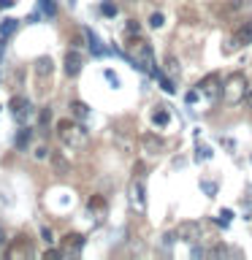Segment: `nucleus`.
Instances as JSON below:
<instances>
[{
	"label": "nucleus",
	"mask_w": 252,
	"mask_h": 260,
	"mask_svg": "<svg viewBox=\"0 0 252 260\" xmlns=\"http://www.w3.org/2000/svg\"><path fill=\"white\" fill-rule=\"evenodd\" d=\"M128 57H130V62H133V68L138 71H144V73H149V76L158 79V62H154V54H152V46L146 44V41L141 38H136V41H130L128 44Z\"/></svg>",
	"instance_id": "1"
},
{
	"label": "nucleus",
	"mask_w": 252,
	"mask_h": 260,
	"mask_svg": "<svg viewBox=\"0 0 252 260\" xmlns=\"http://www.w3.org/2000/svg\"><path fill=\"white\" fill-rule=\"evenodd\" d=\"M57 136H60V141L65 146H71V149H79V146L87 144V130L76 125V122L71 119H62L60 125H57Z\"/></svg>",
	"instance_id": "2"
},
{
	"label": "nucleus",
	"mask_w": 252,
	"mask_h": 260,
	"mask_svg": "<svg viewBox=\"0 0 252 260\" xmlns=\"http://www.w3.org/2000/svg\"><path fill=\"white\" fill-rule=\"evenodd\" d=\"M223 98H225V103H241L247 98V79H244L241 71L228 76L225 87H223Z\"/></svg>",
	"instance_id": "3"
},
{
	"label": "nucleus",
	"mask_w": 252,
	"mask_h": 260,
	"mask_svg": "<svg viewBox=\"0 0 252 260\" xmlns=\"http://www.w3.org/2000/svg\"><path fill=\"white\" fill-rule=\"evenodd\" d=\"M133 179H130V201H133V206L136 209H144L146 206V190H144V166H141V162H138V166H136V171H133Z\"/></svg>",
	"instance_id": "4"
},
{
	"label": "nucleus",
	"mask_w": 252,
	"mask_h": 260,
	"mask_svg": "<svg viewBox=\"0 0 252 260\" xmlns=\"http://www.w3.org/2000/svg\"><path fill=\"white\" fill-rule=\"evenodd\" d=\"M11 114H14V119L19 122V125H24L33 114V103L27 101V98H22V95H16V98H11Z\"/></svg>",
	"instance_id": "5"
},
{
	"label": "nucleus",
	"mask_w": 252,
	"mask_h": 260,
	"mask_svg": "<svg viewBox=\"0 0 252 260\" xmlns=\"http://www.w3.org/2000/svg\"><path fill=\"white\" fill-rule=\"evenodd\" d=\"M198 92L206 95V98H211V101H214V98L223 92V89H219V76H217V73H209V76L201 81V84H198Z\"/></svg>",
	"instance_id": "6"
},
{
	"label": "nucleus",
	"mask_w": 252,
	"mask_h": 260,
	"mask_svg": "<svg viewBox=\"0 0 252 260\" xmlns=\"http://www.w3.org/2000/svg\"><path fill=\"white\" fill-rule=\"evenodd\" d=\"M176 236L182 241H187V244H195V241L201 239V225L198 222H182V225L176 228Z\"/></svg>",
	"instance_id": "7"
},
{
	"label": "nucleus",
	"mask_w": 252,
	"mask_h": 260,
	"mask_svg": "<svg viewBox=\"0 0 252 260\" xmlns=\"http://www.w3.org/2000/svg\"><path fill=\"white\" fill-rule=\"evenodd\" d=\"M252 44V22H247L244 27H239V32L231 38V46H228V52H233V49H241V46H247Z\"/></svg>",
	"instance_id": "8"
},
{
	"label": "nucleus",
	"mask_w": 252,
	"mask_h": 260,
	"mask_svg": "<svg viewBox=\"0 0 252 260\" xmlns=\"http://www.w3.org/2000/svg\"><path fill=\"white\" fill-rule=\"evenodd\" d=\"M65 73H68V76H79L81 73V54L76 49H71V52L65 54Z\"/></svg>",
	"instance_id": "9"
},
{
	"label": "nucleus",
	"mask_w": 252,
	"mask_h": 260,
	"mask_svg": "<svg viewBox=\"0 0 252 260\" xmlns=\"http://www.w3.org/2000/svg\"><path fill=\"white\" fill-rule=\"evenodd\" d=\"M16 30H19V19H3L0 22V44H6Z\"/></svg>",
	"instance_id": "10"
},
{
	"label": "nucleus",
	"mask_w": 252,
	"mask_h": 260,
	"mask_svg": "<svg viewBox=\"0 0 252 260\" xmlns=\"http://www.w3.org/2000/svg\"><path fill=\"white\" fill-rule=\"evenodd\" d=\"M152 122H154L158 127H166V125H168V122H171V114H168L166 106H158V109L152 111Z\"/></svg>",
	"instance_id": "11"
},
{
	"label": "nucleus",
	"mask_w": 252,
	"mask_h": 260,
	"mask_svg": "<svg viewBox=\"0 0 252 260\" xmlns=\"http://www.w3.org/2000/svg\"><path fill=\"white\" fill-rule=\"evenodd\" d=\"M84 36L89 38V49H92V54H95V57H101V54H106V49L101 46V41H98V36H95L92 30H84Z\"/></svg>",
	"instance_id": "12"
},
{
	"label": "nucleus",
	"mask_w": 252,
	"mask_h": 260,
	"mask_svg": "<svg viewBox=\"0 0 252 260\" xmlns=\"http://www.w3.org/2000/svg\"><path fill=\"white\" fill-rule=\"evenodd\" d=\"M30 136H33V130H30V127H22L19 133H16V138H14V144L19 146V149H24V146L30 144Z\"/></svg>",
	"instance_id": "13"
},
{
	"label": "nucleus",
	"mask_w": 252,
	"mask_h": 260,
	"mask_svg": "<svg viewBox=\"0 0 252 260\" xmlns=\"http://www.w3.org/2000/svg\"><path fill=\"white\" fill-rule=\"evenodd\" d=\"M71 109H73V117H76V119H87V117H89V109H87V103H81V101L71 103Z\"/></svg>",
	"instance_id": "14"
},
{
	"label": "nucleus",
	"mask_w": 252,
	"mask_h": 260,
	"mask_svg": "<svg viewBox=\"0 0 252 260\" xmlns=\"http://www.w3.org/2000/svg\"><path fill=\"white\" fill-rule=\"evenodd\" d=\"M144 146L149 149V154H158V149H163V141L154 136H144Z\"/></svg>",
	"instance_id": "15"
},
{
	"label": "nucleus",
	"mask_w": 252,
	"mask_h": 260,
	"mask_svg": "<svg viewBox=\"0 0 252 260\" xmlns=\"http://www.w3.org/2000/svg\"><path fill=\"white\" fill-rule=\"evenodd\" d=\"M36 73H41V76H49V73H52V60H49V57H41V60L36 62Z\"/></svg>",
	"instance_id": "16"
},
{
	"label": "nucleus",
	"mask_w": 252,
	"mask_h": 260,
	"mask_svg": "<svg viewBox=\"0 0 252 260\" xmlns=\"http://www.w3.org/2000/svg\"><path fill=\"white\" fill-rule=\"evenodd\" d=\"M158 81H160V87H163V89H166V92H168V95H174V92H176V87H174V81H171V79H168V76H166V73H163V71L158 73Z\"/></svg>",
	"instance_id": "17"
},
{
	"label": "nucleus",
	"mask_w": 252,
	"mask_h": 260,
	"mask_svg": "<svg viewBox=\"0 0 252 260\" xmlns=\"http://www.w3.org/2000/svg\"><path fill=\"white\" fill-rule=\"evenodd\" d=\"M38 8L44 16H54V0H38Z\"/></svg>",
	"instance_id": "18"
},
{
	"label": "nucleus",
	"mask_w": 252,
	"mask_h": 260,
	"mask_svg": "<svg viewBox=\"0 0 252 260\" xmlns=\"http://www.w3.org/2000/svg\"><path fill=\"white\" fill-rule=\"evenodd\" d=\"M101 14L103 16H117V6H114L111 0H103V3H101Z\"/></svg>",
	"instance_id": "19"
},
{
	"label": "nucleus",
	"mask_w": 252,
	"mask_h": 260,
	"mask_svg": "<svg viewBox=\"0 0 252 260\" xmlns=\"http://www.w3.org/2000/svg\"><path fill=\"white\" fill-rule=\"evenodd\" d=\"M163 24H166V16L154 11V14L149 16V27H154V30H158V27H163Z\"/></svg>",
	"instance_id": "20"
},
{
	"label": "nucleus",
	"mask_w": 252,
	"mask_h": 260,
	"mask_svg": "<svg viewBox=\"0 0 252 260\" xmlns=\"http://www.w3.org/2000/svg\"><path fill=\"white\" fill-rule=\"evenodd\" d=\"M231 211H228V209H223V211H219V214H217V225H223V228H228V225H231Z\"/></svg>",
	"instance_id": "21"
},
{
	"label": "nucleus",
	"mask_w": 252,
	"mask_h": 260,
	"mask_svg": "<svg viewBox=\"0 0 252 260\" xmlns=\"http://www.w3.org/2000/svg\"><path fill=\"white\" fill-rule=\"evenodd\" d=\"M225 255H228V249L223 247V244H217V247L209 249V257H225Z\"/></svg>",
	"instance_id": "22"
},
{
	"label": "nucleus",
	"mask_w": 252,
	"mask_h": 260,
	"mask_svg": "<svg viewBox=\"0 0 252 260\" xmlns=\"http://www.w3.org/2000/svg\"><path fill=\"white\" fill-rule=\"evenodd\" d=\"M195 157H198V160H209L211 149H209V146H198V154H195Z\"/></svg>",
	"instance_id": "23"
},
{
	"label": "nucleus",
	"mask_w": 252,
	"mask_h": 260,
	"mask_svg": "<svg viewBox=\"0 0 252 260\" xmlns=\"http://www.w3.org/2000/svg\"><path fill=\"white\" fill-rule=\"evenodd\" d=\"M103 76L109 79V81H111L114 87H119V79H117V73H114V71H109V68H106V71H103Z\"/></svg>",
	"instance_id": "24"
},
{
	"label": "nucleus",
	"mask_w": 252,
	"mask_h": 260,
	"mask_svg": "<svg viewBox=\"0 0 252 260\" xmlns=\"http://www.w3.org/2000/svg\"><path fill=\"white\" fill-rule=\"evenodd\" d=\"M41 236H44L46 244H54V236H52V231H49V228H41Z\"/></svg>",
	"instance_id": "25"
},
{
	"label": "nucleus",
	"mask_w": 252,
	"mask_h": 260,
	"mask_svg": "<svg viewBox=\"0 0 252 260\" xmlns=\"http://www.w3.org/2000/svg\"><path fill=\"white\" fill-rule=\"evenodd\" d=\"M138 30H141V27H138V24L130 19V22H128V36H138Z\"/></svg>",
	"instance_id": "26"
},
{
	"label": "nucleus",
	"mask_w": 252,
	"mask_h": 260,
	"mask_svg": "<svg viewBox=\"0 0 252 260\" xmlns=\"http://www.w3.org/2000/svg\"><path fill=\"white\" fill-rule=\"evenodd\" d=\"M184 101L187 103H195V101H198V89H190V92L184 95Z\"/></svg>",
	"instance_id": "27"
},
{
	"label": "nucleus",
	"mask_w": 252,
	"mask_h": 260,
	"mask_svg": "<svg viewBox=\"0 0 252 260\" xmlns=\"http://www.w3.org/2000/svg\"><path fill=\"white\" fill-rule=\"evenodd\" d=\"M33 154H36V157H38V160H44V157H46V146H38V149H36V152H33Z\"/></svg>",
	"instance_id": "28"
},
{
	"label": "nucleus",
	"mask_w": 252,
	"mask_h": 260,
	"mask_svg": "<svg viewBox=\"0 0 252 260\" xmlns=\"http://www.w3.org/2000/svg\"><path fill=\"white\" fill-rule=\"evenodd\" d=\"M16 6V0H0V8H3V11H6V8H14Z\"/></svg>",
	"instance_id": "29"
},
{
	"label": "nucleus",
	"mask_w": 252,
	"mask_h": 260,
	"mask_svg": "<svg viewBox=\"0 0 252 260\" xmlns=\"http://www.w3.org/2000/svg\"><path fill=\"white\" fill-rule=\"evenodd\" d=\"M168 65H171V73H179V65H176L174 57H168Z\"/></svg>",
	"instance_id": "30"
},
{
	"label": "nucleus",
	"mask_w": 252,
	"mask_h": 260,
	"mask_svg": "<svg viewBox=\"0 0 252 260\" xmlns=\"http://www.w3.org/2000/svg\"><path fill=\"white\" fill-rule=\"evenodd\" d=\"M244 101H247V103H249V106H252V87H249V89H247V98H244Z\"/></svg>",
	"instance_id": "31"
}]
</instances>
